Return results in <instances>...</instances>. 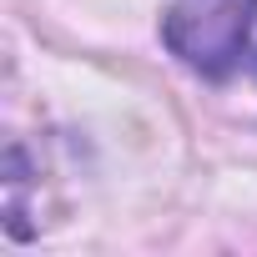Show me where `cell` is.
I'll list each match as a JSON object with an SVG mask.
<instances>
[{
	"label": "cell",
	"mask_w": 257,
	"mask_h": 257,
	"mask_svg": "<svg viewBox=\"0 0 257 257\" xmlns=\"http://www.w3.org/2000/svg\"><path fill=\"white\" fill-rule=\"evenodd\" d=\"M252 26L257 0H172V11L162 16V41L182 66L222 81L242 66Z\"/></svg>",
	"instance_id": "obj_1"
}]
</instances>
